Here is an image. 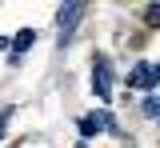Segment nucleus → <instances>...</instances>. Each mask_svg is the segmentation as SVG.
<instances>
[{"instance_id":"6","label":"nucleus","mask_w":160,"mask_h":148,"mask_svg":"<svg viewBox=\"0 0 160 148\" xmlns=\"http://www.w3.org/2000/svg\"><path fill=\"white\" fill-rule=\"evenodd\" d=\"M144 20L152 24V28H160V4H148L144 8Z\"/></svg>"},{"instance_id":"5","label":"nucleus","mask_w":160,"mask_h":148,"mask_svg":"<svg viewBox=\"0 0 160 148\" xmlns=\"http://www.w3.org/2000/svg\"><path fill=\"white\" fill-rule=\"evenodd\" d=\"M32 40H36V32H32V28H20L16 36L8 40V48H12V52H28V48H32Z\"/></svg>"},{"instance_id":"8","label":"nucleus","mask_w":160,"mask_h":148,"mask_svg":"<svg viewBox=\"0 0 160 148\" xmlns=\"http://www.w3.org/2000/svg\"><path fill=\"white\" fill-rule=\"evenodd\" d=\"M4 48H8V40H4V36H0V52H4Z\"/></svg>"},{"instance_id":"7","label":"nucleus","mask_w":160,"mask_h":148,"mask_svg":"<svg viewBox=\"0 0 160 148\" xmlns=\"http://www.w3.org/2000/svg\"><path fill=\"white\" fill-rule=\"evenodd\" d=\"M8 116H12V108H4V112H0V136H4V128H8Z\"/></svg>"},{"instance_id":"2","label":"nucleus","mask_w":160,"mask_h":148,"mask_svg":"<svg viewBox=\"0 0 160 148\" xmlns=\"http://www.w3.org/2000/svg\"><path fill=\"white\" fill-rule=\"evenodd\" d=\"M80 16H84V4H64L56 12V28H60V44L72 36V28L80 24Z\"/></svg>"},{"instance_id":"1","label":"nucleus","mask_w":160,"mask_h":148,"mask_svg":"<svg viewBox=\"0 0 160 148\" xmlns=\"http://www.w3.org/2000/svg\"><path fill=\"white\" fill-rule=\"evenodd\" d=\"M92 92H96L100 100H112V64L96 56L92 60Z\"/></svg>"},{"instance_id":"4","label":"nucleus","mask_w":160,"mask_h":148,"mask_svg":"<svg viewBox=\"0 0 160 148\" xmlns=\"http://www.w3.org/2000/svg\"><path fill=\"white\" fill-rule=\"evenodd\" d=\"M108 128H116L108 112H92V116L80 120V132H84V136H92V132H108Z\"/></svg>"},{"instance_id":"3","label":"nucleus","mask_w":160,"mask_h":148,"mask_svg":"<svg viewBox=\"0 0 160 148\" xmlns=\"http://www.w3.org/2000/svg\"><path fill=\"white\" fill-rule=\"evenodd\" d=\"M156 80H160V64H152V60H140L136 68H132V76H128L132 88H152Z\"/></svg>"}]
</instances>
